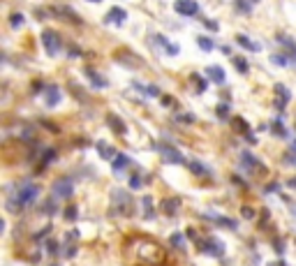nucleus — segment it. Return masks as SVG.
<instances>
[{
  "label": "nucleus",
  "instance_id": "ddd939ff",
  "mask_svg": "<svg viewBox=\"0 0 296 266\" xmlns=\"http://www.w3.org/2000/svg\"><path fill=\"white\" fill-rule=\"evenodd\" d=\"M178 206H181V201L171 197V199H165V201H162V211H165L167 216H174V213L178 211Z\"/></svg>",
  "mask_w": 296,
  "mask_h": 266
},
{
  "label": "nucleus",
  "instance_id": "4468645a",
  "mask_svg": "<svg viewBox=\"0 0 296 266\" xmlns=\"http://www.w3.org/2000/svg\"><path fill=\"white\" fill-rule=\"evenodd\" d=\"M53 14H56V16H61V19L76 21V23H79V16H76L72 10H67V7H56V10H53Z\"/></svg>",
  "mask_w": 296,
  "mask_h": 266
},
{
  "label": "nucleus",
  "instance_id": "0eeeda50",
  "mask_svg": "<svg viewBox=\"0 0 296 266\" xmlns=\"http://www.w3.org/2000/svg\"><path fill=\"white\" fill-rule=\"evenodd\" d=\"M61 97H63V93H61V88H58V86H46V93H44L46 107H56L58 102H61Z\"/></svg>",
  "mask_w": 296,
  "mask_h": 266
},
{
  "label": "nucleus",
  "instance_id": "b1692460",
  "mask_svg": "<svg viewBox=\"0 0 296 266\" xmlns=\"http://www.w3.org/2000/svg\"><path fill=\"white\" fill-rule=\"evenodd\" d=\"M234 65H236V70L241 72V74H246V72H248V61H246V58H234Z\"/></svg>",
  "mask_w": 296,
  "mask_h": 266
},
{
  "label": "nucleus",
  "instance_id": "c03bdc74",
  "mask_svg": "<svg viewBox=\"0 0 296 266\" xmlns=\"http://www.w3.org/2000/svg\"><path fill=\"white\" fill-rule=\"evenodd\" d=\"M291 151H294V153H296V141H294V144H291Z\"/></svg>",
  "mask_w": 296,
  "mask_h": 266
},
{
  "label": "nucleus",
  "instance_id": "79ce46f5",
  "mask_svg": "<svg viewBox=\"0 0 296 266\" xmlns=\"http://www.w3.org/2000/svg\"><path fill=\"white\" fill-rule=\"evenodd\" d=\"M162 102H165V107H171L174 104V97H162Z\"/></svg>",
  "mask_w": 296,
  "mask_h": 266
},
{
  "label": "nucleus",
  "instance_id": "a211bd4d",
  "mask_svg": "<svg viewBox=\"0 0 296 266\" xmlns=\"http://www.w3.org/2000/svg\"><path fill=\"white\" fill-rule=\"evenodd\" d=\"M134 88H137V91H141L144 95H148V97H157V95H160V88H157V86H141V84H134Z\"/></svg>",
  "mask_w": 296,
  "mask_h": 266
},
{
  "label": "nucleus",
  "instance_id": "c85d7f7f",
  "mask_svg": "<svg viewBox=\"0 0 296 266\" xmlns=\"http://www.w3.org/2000/svg\"><path fill=\"white\" fill-rule=\"evenodd\" d=\"M10 23H12V28H19V25H23V14H12L10 16Z\"/></svg>",
  "mask_w": 296,
  "mask_h": 266
},
{
  "label": "nucleus",
  "instance_id": "58836bf2",
  "mask_svg": "<svg viewBox=\"0 0 296 266\" xmlns=\"http://www.w3.org/2000/svg\"><path fill=\"white\" fill-rule=\"evenodd\" d=\"M67 56H70V58H79V56H81V51L76 49V46H72V49L67 51Z\"/></svg>",
  "mask_w": 296,
  "mask_h": 266
},
{
  "label": "nucleus",
  "instance_id": "4c0bfd02",
  "mask_svg": "<svg viewBox=\"0 0 296 266\" xmlns=\"http://www.w3.org/2000/svg\"><path fill=\"white\" fill-rule=\"evenodd\" d=\"M273 132H278V135H282V137L287 135V132H285V127L280 125V121H276V125H273Z\"/></svg>",
  "mask_w": 296,
  "mask_h": 266
},
{
  "label": "nucleus",
  "instance_id": "1a4fd4ad",
  "mask_svg": "<svg viewBox=\"0 0 296 266\" xmlns=\"http://www.w3.org/2000/svg\"><path fill=\"white\" fill-rule=\"evenodd\" d=\"M125 19H127V14H125V10H121V7H111L109 14L104 16L106 23H123Z\"/></svg>",
  "mask_w": 296,
  "mask_h": 266
},
{
  "label": "nucleus",
  "instance_id": "423d86ee",
  "mask_svg": "<svg viewBox=\"0 0 296 266\" xmlns=\"http://www.w3.org/2000/svg\"><path fill=\"white\" fill-rule=\"evenodd\" d=\"M162 157H165V162H169V165H183V162H185V157L176 151L174 146H165V148H162Z\"/></svg>",
  "mask_w": 296,
  "mask_h": 266
},
{
  "label": "nucleus",
  "instance_id": "72a5a7b5",
  "mask_svg": "<svg viewBox=\"0 0 296 266\" xmlns=\"http://www.w3.org/2000/svg\"><path fill=\"white\" fill-rule=\"evenodd\" d=\"M53 208H56V199H53V197H51V199L46 201L44 206H42V211H44V213H53Z\"/></svg>",
  "mask_w": 296,
  "mask_h": 266
},
{
  "label": "nucleus",
  "instance_id": "39448f33",
  "mask_svg": "<svg viewBox=\"0 0 296 266\" xmlns=\"http://www.w3.org/2000/svg\"><path fill=\"white\" fill-rule=\"evenodd\" d=\"M174 10L181 16H195L199 12V5H197V0H176Z\"/></svg>",
  "mask_w": 296,
  "mask_h": 266
},
{
  "label": "nucleus",
  "instance_id": "f3484780",
  "mask_svg": "<svg viewBox=\"0 0 296 266\" xmlns=\"http://www.w3.org/2000/svg\"><path fill=\"white\" fill-rule=\"evenodd\" d=\"M236 42H238L241 46H246L248 51H259V49H261L259 44H255V42H252L250 37H246V35H236Z\"/></svg>",
  "mask_w": 296,
  "mask_h": 266
},
{
  "label": "nucleus",
  "instance_id": "6e6552de",
  "mask_svg": "<svg viewBox=\"0 0 296 266\" xmlns=\"http://www.w3.org/2000/svg\"><path fill=\"white\" fill-rule=\"evenodd\" d=\"M95 148H97V153H100V155H102V160L114 162V160H116V155H118V153H116L114 148H111V146L106 144V141H97V144H95Z\"/></svg>",
  "mask_w": 296,
  "mask_h": 266
},
{
  "label": "nucleus",
  "instance_id": "f8f14e48",
  "mask_svg": "<svg viewBox=\"0 0 296 266\" xmlns=\"http://www.w3.org/2000/svg\"><path fill=\"white\" fill-rule=\"evenodd\" d=\"M276 95H280V100H276V107L278 109H285V104L289 102V91H287L282 84L276 86Z\"/></svg>",
  "mask_w": 296,
  "mask_h": 266
},
{
  "label": "nucleus",
  "instance_id": "a878e982",
  "mask_svg": "<svg viewBox=\"0 0 296 266\" xmlns=\"http://www.w3.org/2000/svg\"><path fill=\"white\" fill-rule=\"evenodd\" d=\"M236 10L243 12V14H250V3L248 0H236Z\"/></svg>",
  "mask_w": 296,
  "mask_h": 266
},
{
  "label": "nucleus",
  "instance_id": "412c9836",
  "mask_svg": "<svg viewBox=\"0 0 296 266\" xmlns=\"http://www.w3.org/2000/svg\"><path fill=\"white\" fill-rule=\"evenodd\" d=\"M141 204H144V218H153V216H155V211H153V199H151V197H144V201H141Z\"/></svg>",
  "mask_w": 296,
  "mask_h": 266
},
{
  "label": "nucleus",
  "instance_id": "393cba45",
  "mask_svg": "<svg viewBox=\"0 0 296 266\" xmlns=\"http://www.w3.org/2000/svg\"><path fill=\"white\" fill-rule=\"evenodd\" d=\"M234 130L236 132H246V135H248V123L243 121V118H234Z\"/></svg>",
  "mask_w": 296,
  "mask_h": 266
},
{
  "label": "nucleus",
  "instance_id": "7c9ffc66",
  "mask_svg": "<svg viewBox=\"0 0 296 266\" xmlns=\"http://www.w3.org/2000/svg\"><path fill=\"white\" fill-rule=\"evenodd\" d=\"M218 116H220V118H227V116H229V104H225V102H222V104H218Z\"/></svg>",
  "mask_w": 296,
  "mask_h": 266
},
{
  "label": "nucleus",
  "instance_id": "37998d69",
  "mask_svg": "<svg viewBox=\"0 0 296 266\" xmlns=\"http://www.w3.org/2000/svg\"><path fill=\"white\" fill-rule=\"evenodd\" d=\"M243 216H246V218H252V208H243Z\"/></svg>",
  "mask_w": 296,
  "mask_h": 266
},
{
  "label": "nucleus",
  "instance_id": "9b49d317",
  "mask_svg": "<svg viewBox=\"0 0 296 266\" xmlns=\"http://www.w3.org/2000/svg\"><path fill=\"white\" fill-rule=\"evenodd\" d=\"M86 76L91 79V84L95 86V88H106V79H104V76H100V74H97L95 70H91V67H86Z\"/></svg>",
  "mask_w": 296,
  "mask_h": 266
},
{
  "label": "nucleus",
  "instance_id": "f257e3e1",
  "mask_svg": "<svg viewBox=\"0 0 296 266\" xmlns=\"http://www.w3.org/2000/svg\"><path fill=\"white\" fill-rule=\"evenodd\" d=\"M40 197V188L35 185V183H23V185L19 188V192H16V201H19V208L21 206H31L33 201Z\"/></svg>",
  "mask_w": 296,
  "mask_h": 266
},
{
  "label": "nucleus",
  "instance_id": "7ed1b4c3",
  "mask_svg": "<svg viewBox=\"0 0 296 266\" xmlns=\"http://www.w3.org/2000/svg\"><path fill=\"white\" fill-rule=\"evenodd\" d=\"M42 44H44L46 54L56 56L58 51H61V35H58L56 31H44L42 33Z\"/></svg>",
  "mask_w": 296,
  "mask_h": 266
},
{
  "label": "nucleus",
  "instance_id": "ea45409f",
  "mask_svg": "<svg viewBox=\"0 0 296 266\" xmlns=\"http://www.w3.org/2000/svg\"><path fill=\"white\" fill-rule=\"evenodd\" d=\"M40 91H44V84H42V81H35V84H33V93H40Z\"/></svg>",
  "mask_w": 296,
  "mask_h": 266
},
{
  "label": "nucleus",
  "instance_id": "49530a36",
  "mask_svg": "<svg viewBox=\"0 0 296 266\" xmlns=\"http://www.w3.org/2000/svg\"><path fill=\"white\" fill-rule=\"evenodd\" d=\"M252 3H257V0H252Z\"/></svg>",
  "mask_w": 296,
  "mask_h": 266
},
{
  "label": "nucleus",
  "instance_id": "9d476101",
  "mask_svg": "<svg viewBox=\"0 0 296 266\" xmlns=\"http://www.w3.org/2000/svg\"><path fill=\"white\" fill-rule=\"evenodd\" d=\"M114 201L118 204V206L114 208V211H121V213H125V211H127V206H132V201L127 199V195H125V192H121V190H116V192H114Z\"/></svg>",
  "mask_w": 296,
  "mask_h": 266
},
{
  "label": "nucleus",
  "instance_id": "473e14b6",
  "mask_svg": "<svg viewBox=\"0 0 296 266\" xmlns=\"http://www.w3.org/2000/svg\"><path fill=\"white\" fill-rule=\"evenodd\" d=\"M65 220H76V206H67L65 208Z\"/></svg>",
  "mask_w": 296,
  "mask_h": 266
},
{
  "label": "nucleus",
  "instance_id": "5701e85b",
  "mask_svg": "<svg viewBox=\"0 0 296 266\" xmlns=\"http://www.w3.org/2000/svg\"><path fill=\"white\" fill-rule=\"evenodd\" d=\"M197 42H199V46L204 51H213V40H211V37H204V35H201Z\"/></svg>",
  "mask_w": 296,
  "mask_h": 266
},
{
  "label": "nucleus",
  "instance_id": "aec40b11",
  "mask_svg": "<svg viewBox=\"0 0 296 266\" xmlns=\"http://www.w3.org/2000/svg\"><path fill=\"white\" fill-rule=\"evenodd\" d=\"M187 167H190L195 174H199V176H204V174H208V169H206L201 162H197V160H187Z\"/></svg>",
  "mask_w": 296,
  "mask_h": 266
},
{
  "label": "nucleus",
  "instance_id": "a19ab883",
  "mask_svg": "<svg viewBox=\"0 0 296 266\" xmlns=\"http://www.w3.org/2000/svg\"><path fill=\"white\" fill-rule=\"evenodd\" d=\"M204 23H206V28H211V31H218V23H216V21H208V19H206Z\"/></svg>",
  "mask_w": 296,
  "mask_h": 266
},
{
  "label": "nucleus",
  "instance_id": "c756f323",
  "mask_svg": "<svg viewBox=\"0 0 296 266\" xmlns=\"http://www.w3.org/2000/svg\"><path fill=\"white\" fill-rule=\"evenodd\" d=\"M53 157H56V151H53V148H46L44 155H42V162H44V165H49V162H53Z\"/></svg>",
  "mask_w": 296,
  "mask_h": 266
},
{
  "label": "nucleus",
  "instance_id": "2eb2a0df",
  "mask_svg": "<svg viewBox=\"0 0 296 266\" xmlns=\"http://www.w3.org/2000/svg\"><path fill=\"white\" fill-rule=\"evenodd\" d=\"M206 74L211 76L213 81H218V84H222V81H225V72H222L218 65H208V67H206Z\"/></svg>",
  "mask_w": 296,
  "mask_h": 266
},
{
  "label": "nucleus",
  "instance_id": "2f4dec72",
  "mask_svg": "<svg viewBox=\"0 0 296 266\" xmlns=\"http://www.w3.org/2000/svg\"><path fill=\"white\" fill-rule=\"evenodd\" d=\"M243 165H246V167H257V157H252L250 153H243Z\"/></svg>",
  "mask_w": 296,
  "mask_h": 266
},
{
  "label": "nucleus",
  "instance_id": "c9c22d12",
  "mask_svg": "<svg viewBox=\"0 0 296 266\" xmlns=\"http://www.w3.org/2000/svg\"><path fill=\"white\" fill-rule=\"evenodd\" d=\"M176 121H178V123H192L195 118H192L190 114H181V116H176Z\"/></svg>",
  "mask_w": 296,
  "mask_h": 266
},
{
  "label": "nucleus",
  "instance_id": "dca6fc26",
  "mask_svg": "<svg viewBox=\"0 0 296 266\" xmlns=\"http://www.w3.org/2000/svg\"><path fill=\"white\" fill-rule=\"evenodd\" d=\"M106 123H109V127H114L118 135H125V132H127V127L123 125V121L118 118V116H109V118H106Z\"/></svg>",
  "mask_w": 296,
  "mask_h": 266
},
{
  "label": "nucleus",
  "instance_id": "f03ea898",
  "mask_svg": "<svg viewBox=\"0 0 296 266\" xmlns=\"http://www.w3.org/2000/svg\"><path fill=\"white\" fill-rule=\"evenodd\" d=\"M51 195H53V199H70L74 195V183H72V178H58L51 185Z\"/></svg>",
  "mask_w": 296,
  "mask_h": 266
},
{
  "label": "nucleus",
  "instance_id": "bb28decb",
  "mask_svg": "<svg viewBox=\"0 0 296 266\" xmlns=\"http://www.w3.org/2000/svg\"><path fill=\"white\" fill-rule=\"evenodd\" d=\"M271 63H273V65L285 67V65H287V58H285L282 54H273V56H271Z\"/></svg>",
  "mask_w": 296,
  "mask_h": 266
},
{
  "label": "nucleus",
  "instance_id": "4be33fe9",
  "mask_svg": "<svg viewBox=\"0 0 296 266\" xmlns=\"http://www.w3.org/2000/svg\"><path fill=\"white\" fill-rule=\"evenodd\" d=\"M157 40H160L162 44H165V51H167V54H169V56H176V54H178V46H176V44H171V42H167L165 37H157Z\"/></svg>",
  "mask_w": 296,
  "mask_h": 266
},
{
  "label": "nucleus",
  "instance_id": "cd10ccee",
  "mask_svg": "<svg viewBox=\"0 0 296 266\" xmlns=\"http://www.w3.org/2000/svg\"><path fill=\"white\" fill-rule=\"evenodd\" d=\"M171 246L185 248V238H183V234H174V236H171Z\"/></svg>",
  "mask_w": 296,
  "mask_h": 266
},
{
  "label": "nucleus",
  "instance_id": "e433bc0d",
  "mask_svg": "<svg viewBox=\"0 0 296 266\" xmlns=\"http://www.w3.org/2000/svg\"><path fill=\"white\" fill-rule=\"evenodd\" d=\"M46 250H49V255H56V252H58V243L49 241V243H46Z\"/></svg>",
  "mask_w": 296,
  "mask_h": 266
},
{
  "label": "nucleus",
  "instance_id": "f704fd0d",
  "mask_svg": "<svg viewBox=\"0 0 296 266\" xmlns=\"http://www.w3.org/2000/svg\"><path fill=\"white\" fill-rule=\"evenodd\" d=\"M141 185H144V183H141L139 176H132V178H130V188H132V190H139Z\"/></svg>",
  "mask_w": 296,
  "mask_h": 266
},
{
  "label": "nucleus",
  "instance_id": "20e7f679",
  "mask_svg": "<svg viewBox=\"0 0 296 266\" xmlns=\"http://www.w3.org/2000/svg\"><path fill=\"white\" fill-rule=\"evenodd\" d=\"M199 248H201V252H206V255H213V257H222V255H225V246H222L220 241H216V238H206V241H199Z\"/></svg>",
  "mask_w": 296,
  "mask_h": 266
},
{
  "label": "nucleus",
  "instance_id": "a18cd8bd",
  "mask_svg": "<svg viewBox=\"0 0 296 266\" xmlns=\"http://www.w3.org/2000/svg\"><path fill=\"white\" fill-rule=\"evenodd\" d=\"M88 3H102V0H88Z\"/></svg>",
  "mask_w": 296,
  "mask_h": 266
},
{
  "label": "nucleus",
  "instance_id": "6ab92c4d",
  "mask_svg": "<svg viewBox=\"0 0 296 266\" xmlns=\"http://www.w3.org/2000/svg\"><path fill=\"white\" fill-rule=\"evenodd\" d=\"M130 165V157L127 155H123V153H118V155H116V160L111 162V167H114L116 171H121V169H125V167Z\"/></svg>",
  "mask_w": 296,
  "mask_h": 266
}]
</instances>
